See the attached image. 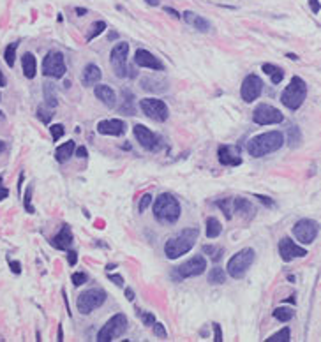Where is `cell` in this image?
<instances>
[{"instance_id": "cell-10", "label": "cell", "mask_w": 321, "mask_h": 342, "mask_svg": "<svg viewBox=\"0 0 321 342\" xmlns=\"http://www.w3.org/2000/svg\"><path fill=\"white\" fill-rule=\"evenodd\" d=\"M139 110L145 117L152 118L155 122H166L170 117V110H168L166 102L161 99L154 97H145L139 101Z\"/></svg>"}, {"instance_id": "cell-33", "label": "cell", "mask_w": 321, "mask_h": 342, "mask_svg": "<svg viewBox=\"0 0 321 342\" xmlns=\"http://www.w3.org/2000/svg\"><path fill=\"white\" fill-rule=\"evenodd\" d=\"M274 318L282 323H288L293 318V309H290V307H277L274 311Z\"/></svg>"}, {"instance_id": "cell-40", "label": "cell", "mask_w": 321, "mask_h": 342, "mask_svg": "<svg viewBox=\"0 0 321 342\" xmlns=\"http://www.w3.org/2000/svg\"><path fill=\"white\" fill-rule=\"evenodd\" d=\"M87 280H88V275L85 274V272H74V274L71 275V282L74 284L76 287H78V286H83V284L87 282Z\"/></svg>"}, {"instance_id": "cell-12", "label": "cell", "mask_w": 321, "mask_h": 342, "mask_svg": "<svg viewBox=\"0 0 321 342\" xmlns=\"http://www.w3.org/2000/svg\"><path fill=\"white\" fill-rule=\"evenodd\" d=\"M65 62H64V55L60 51H48V55L43 60V74L48 78H62L65 74Z\"/></svg>"}, {"instance_id": "cell-58", "label": "cell", "mask_w": 321, "mask_h": 342, "mask_svg": "<svg viewBox=\"0 0 321 342\" xmlns=\"http://www.w3.org/2000/svg\"><path fill=\"white\" fill-rule=\"evenodd\" d=\"M148 5H154V7H157L159 4H161V0H145Z\"/></svg>"}, {"instance_id": "cell-30", "label": "cell", "mask_w": 321, "mask_h": 342, "mask_svg": "<svg viewBox=\"0 0 321 342\" xmlns=\"http://www.w3.org/2000/svg\"><path fill=\"white\" fill-rule=\"evenodd\" d=\"M122 95L126 101L122 102L120 106V113H126V115H134V95H132L131 90H122Z\"/></svg>"}, {"instance_id": "cell-52", "label": "cell", "mask_w": 321, "mask_h": 342, "mask_svg": "<svg viewBox=\"0 0 321 342\" xmlns=\"http://www.w3.org/2000/svg\"><path fill=\"white\" fill-rule=\"evenodd\" d=\"M256 198H258V200L259 201H261V203H265V205H268V206H274V201H272V200H270V198L268 196H261V194H256Z\"/></svg>"}, {"instance_id": "cell-51", "label": "cell", "mask_w": 321, "mask_h": 342, "mask_svg": "<svg viewBox=\"0 0 321 342\" xmlns=\"http://www.w3.org/2000/svg\"><path fill=\"white\" fill-rule=\"evenodd\" d=\"M309 5H311V9H313L314 14H318V12H320V9H321L320 0H309Z\"/></svg>"}, {"instance_id": "cell-3", "label": "cell", "mask_w": 321, "mask_h": 342, "mask_svg": "<svg viewBox=\"0 0 321 342\" xmlns=\"http://www.w3.org/2000/svg\"><path fill=\"white\" fill-rule=\"evenodd\" d=\"M152 212H154L155 220L161 222V224H175L180 219L182 206H180L179 200L173 194L163 193L155 198L154 210Z\"/></svg>"}, {"instance_id": "cell-18", "label": "cell", "mask_w": 321, "mask_h": 342, "mask_svg": "<svg viewBox=\"0 0 321 342\" xmlns=\"http://www.w3.org/2000/svg\"><path fill=\"white\" fill-rule=\"evenodd\" d=\"M95 129L103 136H122V134H126L127 126L120 118H108V120H101Z\"/></svg>"}, {"instance_id": "cell-53", "label": "cell", "mask_w": 321, "mask_h": 342, "mask_svg": "<svg viewBox=\"0 0 321 342\" xmlns=\"http://www.w3.org/2000/svg\"><path fill=\"white\" fill-rule=\"evenodd\" d=\"M76 155H78L79 159H85L87 157V148H85V146H79V148L76 150Z\"/></svg>"}, {"instance_id": "cell-15", "label": "cell", "mask_w": 321, "mask_h": 342, "mask_svg": "<svg viewBox=\"0 0 321 342\" xmlns=\"http://www.w3.org/2000/svg\"><path fill=\"white\" fill-rule=\"evenodd\" d=\"M132 131H134V136H136V139H138V143L145 150H148V152H157V150L161 148V138H159L155 133H152L148 127L143 126V124H136Z\"/></svg>"}, {"instance_id": "cell-48", "label": "cell", "mask_w": 321, "mask_h": 342, "mask_svg": "<svg viewBox=\"0 0 321 342\" xmlns=\"http://www.w3.org/2000/svg\"><path fill=\"white\" fill-rule=\"evenodd\" d=\"M9 268H11L12 274H16V275H18V274H21V263H20V261H11V260H9Z\"/></svg>"}, {"instance_id": "cell-59", "label": "cell", "mask_w": 321, "mask_h": 342, "mask_svg": "<svg viewBox=\"0 0 321 342\" xmlns=\"http://www.w3.org/2000/svg\"><path fill=\"white\" fill-rule=\"evenodd\" d=\"M57 341H60L62 342L64 341V332H62V325H59V339Z\"/></svg>"}, {"instance_id": "cell-20", "label": "cell", "mask_w": 321, "mask_h": 342, "mask_svg": "<svg viewBox=\"0 0 321 342\" xmlns=\"http://www.w3.org/2000/svg\"><path fill=\"white\" fill-rule=\"evenodd\" d=\"M72 240H74V236H72L71 228H69V224H64L62 229L50 240V244H52V247L59 249V251H67L72 245Z\"/></svg>"}, {"instance_id": "cell-56", "label": "cell", "mask_w": 321, "mask_h": 342, "mask_svg": "<svg viewBox=\"0 0 321 342\" xmlns=\"http://www.w3.org/2000/svg\"><path fill=\"white\" fill-rule=\"evenodd\" d=\"M87 9H85V7H76V14H78V16H85V14H87Z\"/></svg>"}, {"instance_id": "cell-25", "label": "cell", "mask_w": 321, "mask_h": 342, "mask_svg": "<svg viewBox=\"0 0 321 342\" xmlns=\"http://www.w3.org/2000/svg\"><path fill=\"white\" fill-rule=\"evenodd\" d=\"M21 69H23V74L25 78L28 79H34L36 78V72H37V60L34 57V53L27 51L23 57H21Z\"/></svg>"}, {"instance_id": "cell-32", "label": "cell", "mask_w": 321, "mask_h": 342, "mask_svg": "<svg viewBox=\"0 0 321 342\" xmlns=\"http://www.w3.org/2000/svg\"><path fill=\"white\" fill-rule=\"evenodd\" d=\"M18 44H20L18 41H16V43H11L4 51V60H5V64H7L9 67H12V66H14V62H16V50H18Z\"/></svg>"}, {"instance_id": "cell-7", "label": "cell", "mask_w": 321, "mask_h": 342, "mask_svg": "<svg viewBox=\"0 0 321 342\" xmlns=\"http://www.w3.org/2000/svg\"><path fill=\"white\" fill-rule=\"evenodd\" d=\"M127 55H129V43H126V41H119L111 48L110 64L119 78H132V74L129 72L132 69L127 66Z\"/></svg>"}, {"instance_id": "cell-43", "label": "cell", "mask_w": 321, "mask_h": 342, "mask_svg": "<svg viewBox=\"0 0 321 342\" xmlns=\"http://www.w3.org/2000/svg\"><path fill=\"white\" fill-rule=\"evenodd\" d=\"M152 194L150 193H147V194H143L141 196V200H139V205H138V210H139V213H143L145 212V210L148 208V206H150L152 205Z\"/></svg>"}, {"instance_id": "cell-2", "label": "cell", "mask_w": 321, "mask_h": 342, "mask_svg": "<svg viewBox=\"0 0 321 342\" xmlns=\"http://www.w3.org/2000/svg\"><path fill=\"white\" fill-rule=\"evenodd\" d=\"M199 236L198 228H186L164 244V254L168 260H179L180 256L187 254L191 249L194 247L196 240Z\"/></svg>"}, {"instance_id": "cell-16", "label": "cell", "mask_w": 321, "mask_h": 342, "mask_svg": "<svg viewBox=\"0 0 321 342\" xmlns=\"http://www.w3.org/2000/svg\"><path fill=\"white\" fill-rule=\"evenodd\" d=\"M279 256L282 258V261H286V263H290V261L297 260V258H306L307 256V251L304 247H300L298 244H295L291 238H288V236H284V238H281L279 240Z\"/></svg>"}, {"instance_id": "cell-46", "label": "cell", "mask_w": 321, "mask_h": 342, "mask_svg": "<svg viewBox=\"0 0 321 342\" xmlns=\"http://www.w3.org/2000/svg\"><path fill=\"white\" fill-rule=\"evenodd\" d=\"M108 279L113 284H117L119 287H124V277L119 275V274H110V272H108Z\"/></svg>"}, {"instance_id": "cell-64", "label": "cell", "mask_w": 321, "mask_h": 342, "mask_svg": "<svg viewBox=\"0 0 321 342\" xmlns=\"http://www.w3.org/2000/svg\"><path fill=\"white\" fill-rule=\"evenodd\" d=\"M0 97H2V95H0Z\"/></svg>"}, {"instance_id": "cell-61", "label": "cell", "mask_w": 321, "mask_h": 342, "mask_svg": "<svg viewBox=\"0 0 321 342\" xmlns=\"http://www.w3.org/2000/svg\"><path fill=\"white\" fill-rule=\"evenodd\" d=\"M117 37H119V34H117V32H111L110 37H108V39H117Z\"/></svg>"}, {"instance_id": "cell-27", "label": "cell", "mask_w": 321, "mask_h": 342, "mask_svg": "<svg viewBox=\"0 0 321 342\" xmlns=\"http://www.w3.org/2000/svg\"><path fill=\"white\" fill-rule=\"evenodd\" d=\"M261 71L265 72V74L270 76V81H272V85H279V83L284 79V71H282L281 67L274 66V64H263Z\"/></svg>"}, {"instance_id": "cell-44", "label": "cell", "mask_w": 321, "mask_h": 342, "mask_svg": "<svg viewBox=\"0 0 321 342\" xmlns=\"http://www.w3.org/2000/svg\"><path fill=\"white\" fill-rule=\"evenodd\" d=\"M288 136H290V139H288V141H290V145L293 146V145H297L298 141H300V129H298L297 126H293V127H290V131H288Z\"/></svg>"}, {"instance_id": "cell-34", "label": "cell", "mask_w": 321, "mask_h": 342, "mask_svg": "<svg viewBox=\"0 0 321 342\" xmlns=\"http://www.w3.org/2000/svg\"><path fill=\"white\" fill-rule=\"evenodd\" d=\"M291 341V332L288 327H284L282 330H279L277 334L270 335L268 339H266V342H288Z\"/></svg>"}, {"instance_id": "cell-17", "label": "cell", "mask_w": 321, "mask_h": 342, "mask_svg": "<svg viewBox=\"0 0 321 342\" xmlns=\"http://www.w3.org/2000/svg\"><path fill=\"white\" fill-rule=\"evenodd\" d=\"M134 64L138 67H145V69H152V71H164V64L148 50H136L134 53Z\"/></svg>"}, {"instance_id": "cell-8", "label": "cell", "mask_w": 321, "mask_h": 342, "mask_svg": "<svg viewBox=\"0 0 321 342\" xmlns=\"http://www.w3.org/2000/svg\"><path fill=\"white\" fill-rule=\"evenodd\" d=\"M126 330H127V318H126V314L119 312V314H115L113 318H110L104 323V327L97 332V339H95V341L110 342L117 337H122Z\"/></svg>"}, {"instance_id": "cell-47", "label": "cell", "mask_w": 321, "mask_h": 342, "mask_svg": "<svg viewBox=\"0 0 321 342\" xmlns=\"http://www.w3.org/2000/svg\"><path fill=\"white\" fill-rule=\"evenodd\" d=\"M212 327H214V335H215L214 341H215V342H221V341H222V330H221V325H219V323H212Z\"/></svg>"}, {"instance_id": "cell-6", "label": "cell", "mask_w": 321, "mask_h": 342, "mask_svg": "<svg viewBox=\"0 0 321 342\" xmlns=\"http://www.w3.org/2000/svg\"><path fill=\"white\" fill-rule=\"evenodd\" d=\"M205 270H206V260L201 254H196L191 260L184 261L180 267H175L173 272H171V279L175 282H180V280L189 279V277L201 275V274H205Z\"/></svg>"}, {"instance_id": "cell-39", "label": "cell", "mask_w": 321, "mask_h": 342, "mask_svg": "<svg viewBox=\"0 0 321 342\" xmlns=\"http://www.w3.org/2000/svg\"><path fill=\"white\" fill-rule=\"evenodd\" d=\"M136 314L139 316V319H141V323L145 327H152L155 323V316L152 314V312H145V311H141V309H136Z\"/></svg>"}, {"instance_id": "cell-19", "label": "cell", "mask_w": 321, "mask_h": 342, "mask_svg": "<svg viewBox=\"0 0 321 342\" xmlns=\"http://www.w3.org/2000/svg\"><path fill=\"white\" fill-rule=\"evenodd\" d=\"M217 159L222 166H240L242 164V157H240V152L238 148L235 150L233 146L228 145H221L217 148Z\"/></svg>"}, {"instance_id": "cell-11", "label": "cell", "mask_w": 321, "mask_h": 342, "mask_svg": "<svg viewBox=\"0 0 321 342\" xmlns=\"http://www.w3.org/2000/svg\"><path fill=\"white\" fill-rule=\"evenodd\" d=\"M253 120L258 126H275V124H281L284 120V117H282V113L277 108L263 102V104H258V106L254 108Z\"/></svg>"}, {"instance_id": "cell-50", "label": "cell", "mask_w": 321, "mask_h": 342, "mask_svg": "<svg viewBox=\"0 0 321 342\" xmlns=\"http://www.w3.org/2000/svg\"><path fill=\"white\" fill-rule=\"evenodd\" d=\"M7 196H9V191L4 187V178L0 177V201L5 200V198H7Z\"/></svg>"}, {"instance_id": "cell-28", "label": "cell", "mask_w": 321, "mask_h": 342, "mask_svg": "<svg viewBox=\"0 0 321 342\" xmlns=\"http://www.w3.org/2000/svg\"><path fill=\"white\" fill-rule=\"evenodd\" d=\"M222 233V224L219 222V219L215 217H208L206 219V238H217Z\"/></svg>"}, {"instance_id": "cell-49", "label": "cell", "mask_w": 321, "mask_h": 342, "mask_svg": "<svg viewBox=\"0 0 321 342\" xmlns=\"http://www.w3.org/2000/svg\"><path fill=\"white\" fill-rule=\"evenodd\" d=\"M65 252H67V261H69V265H71V267H74L76 261H78V254H76L74 251H69V249H67Z\"/></svg>"}, {"instance_id": "cell-54", "label": "cell", "mask_w": 321, "mask_h": 342, "mask_svg": "<svg viewBox=\"0 0 321 342\" xmlns=\"http://www.w3.org/2000/svg\"><path fill=\"white\" fill-rule=\"evenodd\" d=\"M126 298L129 300V302H132V300H134V291H132L131 287H127V289H126Z\"/></svg>"}, {"instance_id": "cell-38", "label": "cell", "mask_w": 321, "mask_h": 342, "mask_svg": "<svg viewBox=\"0 0 321 342\" xmlns=\"http://www.w3.org/2000/svg\"><path fill=\"white\" fill-rule=\"evenodd\" d=\"M32 191H34V185H28L27 191H25V198H23V206H25V212L28 213H34L36 208L32 205Z\"/></svg>"}, {"instance_id": "cell-60", "label": "cell", "mask_w": 321, "mask_h": 342, "mask_svg": "<svg viewBox=\"0 0 321 342\" xmlns=\"http://www.w3.org/2000/svg\"><path fill=\"white\" fill-rule=\"evenodd\" d=\"M286 57H288V59H291V60H298V57L295 55V53H288Z\"/></svg>"}, {"instance_id": "cell-63", "label": "cell", "mask_w": 321, "mask_h": 342, "mask_svg": "<svg viewBox=\"0 0 321 342\" xmlns=\"http://www.w3.org/2000/svg\"><path fill=\"white\" fill-rule=\"evenodd\" d=\"M115 267H117L115 263H111V265H108V267H106V270L110 272V270H113V268H115Z\"/></svg>"}, {"instance_id": "cell-26", "label": "cell", "mask_w": 321, "mask_h": 342, "mask_svg": "<svg viewBox=\"0 0 321 342\" xmlns=\"http://www.w3.org/2000/svg\"><path fill=\"white\" fill-rule=\"evenodd\" d=\"M74 148H76V145H74V141H65V143H62L60 146H57V150H55V159H57V162H60V164H64V162H67L69 159L72 157V153H74Z\"/></svg>"}, {"instance_id": "cell-29", "label": "cell", "mask_w": 321, "mask_h": 342, "mask_svg": "<svg viewBox=\"0 0 321 342\" xmlns=\"http://www.w3.org/2000/svg\"><path fill=\"white\" fill-rule=\"evenodd\" d=\"M43 90H44V101H46V106L48 108H57V104H59V101H57V90L55 87H53L52 83H44L43 85Z\"/></svg>"}, {"instance_id": "cell-31", "label": "cell", "mask_w": 321, "mask_h": 342, "mask_svg": "<svg viewBox=\"0 0 321 342\" xmlns=\"http://www.w3.org/2000/svg\"><path fill=\"white\" fill-rule=\"evenodd\" d=\"M208 282L210 284H224L226 282V272L221 267H215L208 272Z\"/></svg>"}, {"instance_id": "cell-13", "label": "cell", "mask_w": 321, "mask_h": 342, "mask_svg": "<svg viewBox=\"0 0 321 342\" xmlns=\"http://www.w3.org/2000/svg\"><path fill=\"white\" fill-rule=\"evenodd\" d=\"M318 231H320V224L314 219H300L297 224L293 226V236L300 244H313L316 240Z\"/></svg>"}, {"instance_id": "cell-36", "label": "cell", "mask_w": 321, "mask_h": 342, "mask_svg": "<svg viewBox=\"0 0 321 342\" xmlns=\"http://www.w3.org/2000/svg\"><path fill=\"white\" fill-rule=\"evenodd\" d=\"M104 28H106V21H103V20L92 23L90 32H88V36H87V41H92V39H95L97 36H101V34L104 32Z\"/></svg>"}, {"instance_id": "cell-45", "label": "cell", "mask_w": 321, "mask_h": 342, "mask_svg": "<svg viewBox=\"0 0 321 342\" xmlns=\"http://www.w3.org/2000/svg\"><path fill=\"white\" fill-rule=\"evenodd\" d=\"M64 133H65V129H64L62 124H53V126H52V138H53V141H59V139L64 136Z\"/></svg>"}, {"instance_id": "cell-41", "label": "cell", "mask_w": 321, "mask_h": 342, "mask_svg": "<svg viewBox=\"0 0 321 342\" xmlns=\"http://www.w3.org/2000/svg\"><path fill=\"white\" fill-rule=\"evenodd\" d=\"M215 205H217L219 208H221L222 212H224L226 219H231V210H230L231 200H230V198H224V200H217V201H215Z\"/></svg>"}, {"instance_id": "cell-62", "label": "cell", "mask_w": 321, "mask_h": 342, "mask_svg": "<svg viewBox=\"0 0 321 342\" xmlns=\"http://www.w3.org/2000/svg\"><path fill=\"white\" fill-rule=\"evenodd\" d=\"M4 150H5V143L2 141V139H0V153L4 152Z\"/></svg>"}, {"instance_id": "cell-5", "label": "cell", "mask_w": 321, "mask_h": 342, "mask_svg": "<svg viewBox=\"0 0 321 342\" xmlns=\"http://www.w3.org/2000/svg\"><path fill=\"white\" fill-rule=\"evenodd\" d=\"M254 249L246 247L242 251H238L235 256H231L230 261L226 265V272L228 275L233 277V279H244L246 274L249 272V268L254 263Z\"/></svg>"}, {"instance_id": "cell-9", "label": "cell", "mask_w": 321, "mask_h": 342, "mask_svg": "<svg viewBox=\"0 0 321 342\" xmlns=\"http://www.w3.org/2000/svg\"><path fill=\"white\" fill-rule=\"evenodd\" d=\"M104 302H106V291L101 287H92V289H87L78 296L76 307L81 314H90L92 311L99 309Z\"/></svg>"}, {"instance_id": "cell-22", "label": "cell", "mask_w": 321, "mask_h": 342, "mask_svg": "<svg viewBox=\"0 0 321 342\" xmlns=\"http://www.w3.org/2000/svg\"><path fill=\"white\" fill-rule=\"evenodd\" d=\"M94 94H95V97L99 99L101 102H103L104 106H108V108H113L117 104V94H115V90L111 87H108V85H94Z\"/></svg>"}, {"instance_id": "cell-42", "label": "cell", "mask_w": 321, "mask_h": 342, "mask_svg": "<svg viewBox=\"0 0 321 342\" xmlns=\"http://www.w3.org/2000/svg\"><path fill=\"white\" fill-rule=\"evenodd\" d=\"M152 330H154V335L157 339H168V332H166V328H164L163 323L155 321L154 325H152Z\"/></svg>"}, {"instance_id": "cell-37", "label": "cell", "mask_w": 321, "mask_h": 342, "mask_svg": "<svg viewBox=\"0 0 321 342\" xmlns=\"http://www.w3.org/2000/svg\"><path fill=\"white\" fill-rule=\"evenodd\" d=\"M53 115H55V113H53L52 108H48V106H39V108H37V118H39L43 124L52 122Z\"/></svg>"}, {"instance_id": "cell-55", "label": "cell", "mask_w": 321, "mask_h": 342, "mask_svg": "<svg viewBox=\"0 0 321 342\" xmlns=\"http://www.w3.org/2000/svg\"><path fill=\"white\" fill-rule=\"evenodd\" d=\"M164 12H170L171 16H175V18H180V12L179 11H175V9H171V7H164Z\"/></svg>"}, {"instance_id": "cell-1", "label": "cell", "mask_w": 321, "mask_h": 342, "mask_svg": "<svg viewBox=\"0 0 321 342\" xmlns=\"http://www.w3.org/2000/svg\"><path fill=\"white\" fill-rule=\"evenodd\" d=\"M282 145H284V134L279 133V131H270V133H263V134H258V136H254L247 143V152L253 157L259 159L268 155V153L277 152L279 148H282Z\"/></svg>"}, {"instance_id": "cell-14", "label": "cell", "mask_w": 321, "mask_h": 342, "mask_svg": "<svg viewBox=\"0 0 321 342\" xmlns=\"http://www.w3.org/2000/svg\"><path fill=\"white\" fill-rule=\"evenodd\" d=\"M263 92V79L258 74H247L240 87V97L244 102H253L261 95Z\"/></svg>"}, {"instance_id": "cell-24", "label": "cell", "mask_w": 321, "mask_h": 342, "mask_svg": "<svg viewBox=\"0 0 321 342\" xmlns=\"http://www.w3.org/2000/svg\"><path fill=\"white\" fill-rule=\"evenodd\" d=\"M231 205H233V212L237 213V215L244 217V219H251V217H254V206L251 205L249 200H246V198H237V200H231Z\"/></svg>"}, {"instance_id": "cell-21", "label": "cell", "mask_w": 321, "mask_h": 342, "mask_svg": "<svg viewBox=\"0 0 321 342\" xmlns=\"http://www.w3.org/2000/svg\"><path fill=\"white\" fill-rule=\"evenodd\" d=\"M184 21H186L187 25H191L193 28H196L198 32H208L212 28L210 21L205 20L201 14H198V12H193V11H186L182 14Z\"/></svg>"}, {"instance_id": "cell-4", "label": "cell", "mask_w": 321, "mask_h": 342, "mask_svg": "<svg viewBox=\"0 0 321 342\" xmlns=\"http://www.w3.org/2000/svg\"><path fill=\"white\" fill-rule=\"evenodd\" d=\"M307 97V85L300 76H293L290 85L281 92V102L288 110L297 111Z\"/></svg>"}, {"instance_id": "cell-23", "label": "cell", "mask_w": 321, "mask_h": 342, "mask_svg": "<svg viewBox=\"0 0 321 342\" xmlns=\"http://www.w3.org/2000/svg\"><path fill=\"white\" fill-rule=\"evenodd\" d=\"M101 78H103V72H101V69L95 64H87L85 66L83 74H81V83L85 87H94V85H97L101 81Z\"/></svg>"}, {"instance_id": "cell-57", "label": "cell", "mask_w": 321, "mask_h": 342, "mask_svg": "<svg viewBox=\"0 0 321 342\" xmlns=\"http://www.w3.org/2000/svg\"><path fill=\"white\" fill-rule=\"evenodd\" d=\"M7 85V81H5V76H4V72L0 71V87H5Z\"/></svg>"}, {"instance_id": "cell-35", "label": "cell", "mask_w": 321, "mask_h": 342, "mask_svg": "<svg viewBox=\"0 0 321 342\" xmlns=\"http://www.w3.org/2000/svg\"><path fill=\"white\" fill-rule=\"evenodd\" d=\"M203 252L208 254V258H210L214 263H217L222 258V254H224V251H222L221 247H214V245H203Z\"/></svg>"}]
</instances>
